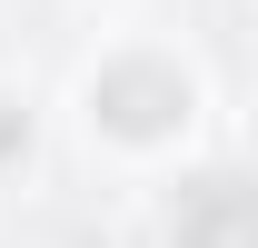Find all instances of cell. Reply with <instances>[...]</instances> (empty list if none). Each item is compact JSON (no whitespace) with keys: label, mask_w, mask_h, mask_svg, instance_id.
I'll use <instances>...</instances> for the list:
<instances>
[{"label":"cell","mask_w":258,"mask_h":248,"mask_svg":"<svg viewBox=\"0 0 258 248\" xmlns=\"http://www.w3.org/2000/svg\"><path fill=\"white\" fill-rule=\"evenodd\" d=\"M179 248H258V179L219 169L179 199Z\"/></svg>","instance_id":"cell-1"}]
</instances>
